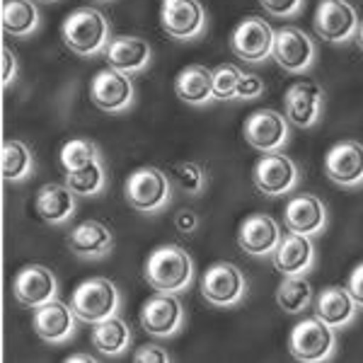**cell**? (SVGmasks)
Wrapping results in <instances>:
<instances>
[{
    "mask_svg": "<svg viewBox=\"0 0 363 363\" xmlns=\"http://www.w3.org/2000/svg\"><path fill=\"white\" fill-rule=\"evenodd\" d=\"M322 102H325V92L320 85L301 80V83L291 85L286 90L284 104H286V119L298 128H310L320 121L322 116Z\"/></svg>",
    "mask_w": 363,
    "mask_h": 363,
    "instance_id": "obj_15",
    "label": "cell"
},
{
    "mask_svg": "<svg viewBox=\"0 0 363 363\" xmlns=\"http://www.w3.org/2000/svg\"><path fill=\"white\" fill-rule=\"evenodd\" d=\"M242 78V70L233 63H223L213 70V97L216 99H235L238 83Z\"/></svg>",
    "mask_w": 363,
    "mask_h": 363,
    "instance_id": "obj_34",
    "label": "cell"
},
{
    "mask_svg": "<svg viewBox=\"0 0 363 363\" xmlns=\"http://www.w3.org/2000/svg\"><path fill=\"white\" fill-rule=\"evenodd\" d=\"M356 301L351 298L349 289H342V286H330L318 296L315 301V315L327 322L332 330H339V327H347L356 315Z\"/></svg>",
    "mask_w": 363,
    "mask_h": 363,
    "instance_id": "obj_26",
    "label": "cell"
},
{
    "mask_svg": "<svg viewBox=\"0 0 363 363\" xmlns=\"http://www.w3.org/2000/svg\"><path fill=\"white\" fill-rule=\"evenodd\" d=\"M274 61L279 63L286 73L301 75L313 66L315 61V44L303 29L298 27H281L274 34Z\"/></svg>",
    "mask_w": 363,
    "mask_h": 363,
    "instance_id": "obj_12",
    "label": "cell"
},
{
    "mask_svg": "<svg viewBox=\"0 0 363 363\" xmlns=\"http://www.w3.org/2000/svg\"><path fill=\"white\" fill-rule=\"evenodd\" d=\"M109 68L121 70L126 75L143 73L153 61V49L140 37H116L104 49Z\"/></svg>",
    "mask_w": 363,
    "mask_h": 363,
    "instance_id": "obj_20",
    "label": "cell"
},
{
    "mask_svg": "<svg viewBox=\"0 0 363 363\" xmlns=\"http://www.w3.org/2000/svg\"><path fill=\"white\" fill-rule=\"evenodd\" d=\"M356 42H359V49L363 51V22L359 25V32H356Z\"/></svg>",
    "mask_w": 363,
    "mask_h": 363,
    "instance_id": "obj_42",
    "label": "cell"
},
{
    "mask_svg": "<svg viewBox=\"0 0 363 363\" xmlns=\"http://www.w3.org/2000/svg\"><path fill=\"white\" fill-rule=\"evenodd\" d=\"M349 294L351 298L356 301V306L363 308V264H359L351 272V277H349Z\"/></svg>",
    "mask_w": 363,
    "mask_h": 363,
    "instance_id": "obj_40",
    "label": "cell"
},
{
    "mask_svg": "<svg viewBox=\"0 0 363 363\" xmlns=\"http://www.w3.org/2000/svg\"><path fill=\"white\" fill-rule=\"evenodd\" d=\"M39 27V10L34 0H5L3 29L13 37H29Z\"/></svg>",
    "mask_w": 363,
    "mask_h": 363,
    "instance_id": "obj_28",
    "label": "cell"
},
{
    "mask_svg": "<svg viewBox=\"0 0 363 363\" xmlns=\"http://www.w3.org/2000/svg\"><path fill=\"white\" fill-rule=\"evenodd\" d=\"M66 361L68 363H92V361H95V356H90V354H73V356H68Z\"/></svg>",
    "mask_w": 363,
    "mask_h": 363,
    "instance_id": "obj_41",
    "label": "cell"
},
{
    "mask_svg": "<svg viewBox=\"0 0 363 363\" xmlns=\"http://www.w3.org/2000/svg\"><path fill=\"white\" fill-rule=\"evenodd\" d=\"M75 310L61 301H49L34 313V332L49 344H63L75 335Z\"/></svg>",
    "mask_w": 363,
    "mask_h": 363,
    "instance_id": "obj_18",
    "label": "cell"
},
{
    "mask_svg": "<svg viewBox=\"0 0 363 363\" xmlns=\"http://www.w3.org/2000/svg\"><path fill=\"white\" fill-rule=\"evenodd\" d=\"M194 279V264L189 252L179 245H162L145 262V281L162 294H179L189 289Z\"/></svg>",
    "mask_w": 363,
    "mask_h": 363,
    "instance_id": "obj_1",
    "label": "cell"
},
{
    "mask_svg": "<svg viewBox=\"0 0 363 363\" xmlns=\"http://www.w3.org/2000/svg\"><path fill=\"white\" fill-rule=\"evenodd\" d=\"M13 294L17 298V303L37 310L39 306H44V303L56 298L54 272L42 264H29L25 269H20L13 281Z\"/></svg>",
    "mask_w": 363,
    "mask_h": 363,
    "instance_id": "obj_16",
    "label": "cell"
},
{
    "mask_svg": "<svg viewBox=\"0 0 363 363\" xmlns=\"http://www.w3.org/2000/svg\"><path fill=\"white\" fill-rule=\"evenodd\" d=\"M247 294V281L230 262H216L203 272L201 296L216 308H233Z\"/></svg>",
    "mask_w": 363,
    "mask_h": 363,
    "instance_id": "obj_6",
    "label": "cell"
},
{
    "mask_svg": "<svg viewBox=\"0 0 363 363\" xmlns=\"http://www.w3.org/2000/svg\"><path fill=\"white\" fill-rule=\"evenodd\" d=\"M184 325V308L177 294L157 291L140 308V327L153 337H172Z\"/></svg>",
    "mask_w": 363,
    "mask_h": 363,
    "instance_id": "obj_9",
    "label": "cell"
},
{
    "mask_svg": "<svg viewBox=\"0 0 363 363\" xmlns=\"http://www.w3.org/2000/svg\"><path fill=\"white\" fill-rule=\"evenodd\" d=\"M274 29L262 17H247L235 27L230 37V49L247 63H262L274 51Z\"/></svg>",
    "mask_w": 363,
    "mask_h": 363,
    "instance_id": "obj_13",
    "label": "cell"
},
{
    "mask_svg": "<svg viewBox=\"0 0 363 363\" xmlns=\"http://www.w3.org/2000/svg\"><path fill=\"white\" fill-rule=\"evenodd\" d=\"M255 186L264 196H284L298 184V167L291 157L277 153H264L252 172Z\"/></svg>",
    "mask_w": 363,
    "mask_h": 363,
    "instance_id": "obj_14",
    "label": "cell"
},
{
    "mask_svg": "<svg viewBox=\"0 0 363 363\" xmlns=\"http://www.w3.org/2000/svg\"><path fill=\"white\" fill-rule=\"evenodd\" d=\"M174 92L182 102L194 104V107H203L208 104L213 97V70H208L206 66H186L182 68L174 78Z\"/></svg>",
    "mask_w": 363,
    "mask_h": 363,
    "instance_id": "obj_25",
    "label": "cell"
},
{
    "mask_svg": "<svg viewBox=\"0 0 363 363\" xmlns=\"http://www.w3.org/2000/svg\"><path fill=\"white\" fill-rule=\"evenodd\" d=\"M274 257V267L277 272H281L284 277H301L306 274L315 262V247L310 242L308 235L301 233H286L281 235L277 250L272 252Z\"/></svg>",
    "mask_w": 363,
    "mask_h": 363,
    "instance_id": "obj_19",
    "label": "cell"
},
{
    "mask_svg": "<svg viewBox=\"0 0 363 363\" xmlns=\"http://www.w3.org/2000/svg\"><path fill=\"white\" fill-rule=\"evenodd\" d=\"M3 85L8 87L10 83L15 80L17 75V56L13 54V49L10 46H3Z\"/></svg>",
    "mask_w": 363,
    "mask_h": 363,
    "instance_id": "obj_39",
    "label": "cell"
},
{
    "mask_svg": "<svg viewBox=\"0 0 363 363\" xmlns=\"http://www.w3.org/2000/svg\"><path fill=\"white\" fill-rule=\"evenodd\" d=\"M160 25L172 39L191 42L206 29V10L199 0H162Z\"/></svg>",
    "mask_w": 363,
    "mask_h": 363,
    "instance_id": "obj_8",
    "label": "cell"
},
{
    "mask_svg": "<svg viewBox=\"0 0 363 363\" xmlns=\"http://www.w3.org/2000/svg\"><path fill=\"white\" fill-rule=\"evenodd\" d=\"M92 347L102 356H121L131 347V330L116 315L102 322H95V327H92Z\"/></svg>",
    "mask_w": 363,
    "mask_h": 363,
    "instance_id": "obj_27",
    "label": "cell"
},
{
    "mask_svg": "<svg viewBox=\"0 0 363 363\" xmlns=\"http://www.w3.org/2000/svg\"><path fill=\"white\" fill-rule=\"evenodd\" d=\"M75 191L70 189L68 184H44L42 189L37 191V199H34V208H37V216L44 220V223L58 225L66 223L70 216L75 213Z\"/></svg>",
    "mask_w": 363,
    "mask_h": 363,
    "instance_id": "obj_23",
    "label": "cell"
},
{
    "mask_svg": "<svg viewBox=\"0 0 363 363\" xmlns=\"http://www.w3.org/2000/svg\"><path fill=\"white\" fill-rule=\"evenodd\" d=\"M61 37L75 56H95L107 49L109 25L99 10L78 8L63 20Z\"/></svg>",
    "mask_w": 363,
    "mask_h": 363,
    "instance_id": "obj_2",
    "label": "cell"
},
{
    "mask_svg": "<svg viewBox=\"0 0 363 363\" xmlns=\"http://www.w3.org/2000/svg\"><path fill=\"white\" fill-rule=\"evenodd\" d=\"M259 5L272 17H294L303 10L306 0H259Z\"/></svg>",
    "mask_w": 363,
    "mask_h": 363,
    "instance_id": "obj_35",
    "label": "cell"
},
{
    "mask_svg": "<svg viewBox=\"0 0 363 363\" xmlns=\"http://www.w3.org/2000/svg\"><path fill=\"white\" fill-rule=\"evenodd\" d=\"M289 121L277 109H257L245 121V138L259 153H277L289 143Z\"/></svg>",
    "mask_w": 363,
    "mask_h": 363,
    "instance_id": "obj_11",
    "label": "cell"
},
{
    "mask_svg": "<svg viewBox=\"0 0 363 363\" xmlns=\"http://www.w3.org/2000/svg\"><path fill=\"white\" fill-rule=\"evenodd\" d=\"M289 349L296 361L320 363L330 359L332 351H335V332L318 315L315 318H306L291 330Z\"/></svg>",
    "mask_w": 363,
    "mask_h": 363,
    "instance_id": "obj_5",
    "label": "cell"
},
{
    "mask_svg": "<svg viewBox=\"0 0 363 363\" xmlns=\"http://www.w3.org/2000/svg\"><path fill=\"white\" fill-rule=\"evenodd\" d=\"M286 225L301 235H318L327 225V208L318 196L298 194L286 203Z\"/></svg>",
    "mask_w": 363,
    "mask_h": 363,
    "instance_id": "obj_22",
    "label": "cell"
},
{
    "mask_svg": "<svg viewBox=\"0 0 363 363\" xmlns=\"http://www.w3.org/2000/svg\"><path fill=\"white\" fill-rule=\"evenodd\" d=\"M279 240H281L279 223L267 213L247 216L238 233V245L247 252V255H255V257L272 255V252L277 250Z\"/></svg>",
    "mask_w": 363,
    "mask_h": 363,
    "instance_id": "obj_21",
    "label": "cell"
},
{
    "mask_svg": "<svg viewBox=\"0 0 363 363\" xmlns=\"http://www.w3.org/2000/svg\"><path fill=\"white\" fill-rule=\"evenodd\" d=\"M325 172L339 186L363 184V145L356 140H342L325 157Z\"/></svg>",
    "mask_w": 363,
    "mask_h": 363,
    "instance_id": "obj_17",
    "label": "cell"
},
{
    "mask_svg": "<svg viewBox=\"0 0 363 363\" xmlns=\"http://www.w3.org/2000/svg\"><path fill=\"white\" fill-rule=\"evenodd\" d=\"M277 303L284 313L298 315L313 303V289L301 277H286L277 289Z\"/></svg>",
    "mask_w": 363,
    "mask_h": 363,
    "instance_id": "obj_30",
    "label": "cell"
},
{
    "mask_svg": "<svg viewBox=\"0 0 363 363\" xmlns=\"http://www.w3.org/2000/svg\"><path fill=\"white\" fill-rule=\"evenodd\" d=\"M99 160L97 145L92 140L85 138H73L68 140L61 148V165L66 167V172H75V169H83L92 162Z\"/></svg>",
    "mask_w": 363,
    "mask_h": 363,
    "instance_id": "obj_31",
    "label": "cell"
},
{
    "mask_svg": "<svg viewBox=\"0 0 363 363\" xmlns=\"http://www.w3.org/2000/svg\"><path fill=\"white\" fill-rule=\"evenodd\" d=\"M66 184L75 194L80 196H97L99 191L104 189V169H102V162H92L83 169H75V172H68L66 177Z\"/></svg>",
    "mask_w": 363,
    "mask_h": 363,
    "instance_id": "obj_32",
    "label": "cell"
},
{
    "mask_svg": "<svg viewBox=\"0 0 363 363\" xmlns=\"http://www.w3.org/2000/svg\"><path fill=\"white\" fill-rule=\"evenodd\" d=\"M196 225H199V218H196L194 211H189V208L177 211V216H174V228H177L182 235H189V233H194Z\"/></svg>",
    "mask_w": 363,
    "mask_h": 363,
    "instance_id": "obj_38",
    "label": "cell"
},
{
    "mask_svg": "<svg viewBox=\"0 0 363 363\" xmlns=\"http://www.w3.org/2000/svg\"><path fill=\"white\" fill-rule=\"evenodd\" d=\"M359 15L347 0H322L315 10L313 27L320 39L330 44H347L359 32Z\"/></svg>",
    "mask_w": 363,
    "mask_h": 363,
    "instance_id": "obj_7",
    "label": "cell"
},
{
    "mask_svg": "<svg viewBox=\"0 0 363 363\" xmlns=\"http://www.w3.org/2000/svg\"><path fill=\"white\" fill-rule=\"evenodd\" d=\"M172 177L186 194H201L206 186V172L196 162H177L172 167Z\"/></svg>",
    "mask_w": 363,
    "mask_h": 363,
    "instance_id": "obj_33",
    "label": "cell"
},
{
    "mask_svg": "<svg viewBox=\"0 0 363 363\" xmlns=\"http://www.w3.org/2000/svg\"><path fill=\"white\" fill-rule=\"evenodd\" d=\"M124 196L128 206L140 211V213H157L167 206L169 196H172L169 177L157 167H138L136 172L128 174Z\"/></svg>",
    "mask_w": 363,
    "mask_h": 363,
    "instance_id": "obj_3",
    "label": "cell"
},
{
    "mask_svg": "<svg viewBox=\"0 0 363 363\" xmlns=\"http://www.w3.org/2000/svg\"><path fill=\"white\" fill-rule=\"evenodd\" d=\"M133 361L136 363H167L169 354L162 351L160 347H155V344H145V347H140L136 354H133Z\"/></svg>",
    "mask_w": 363,
    "mask_h": 363,
    "instance_id": "obj_37",
    "label": "cell"
},
{
    "mask_svg": "<svg viewBox=\"0 0 363 363\" xmlns=\"http://www.w3.org/2000/svg\"><path fill=\"white\" fill-rule=\"evenodd\" d=\"M102 3H107V0H102Z\"/></svg>",
    "mask_w": 363,
    "mask_h": 363,
    "instance_id": "obj_44",
    "label": "cell"
},
{
    "mask_svg": "<svg viewBox=\"0 0 363 363\" xmlns=\"http://www.w3.org/2000/svg\"><path fill=\"white\" fill-rule=\"evenodd\" d=\"M44 3H51V0H44Z\"/></svg>",
    "mask_w": 363,
    "mask_h": 363,
    "instance_id": "obj_43",
    "label": "cell"
},
{
    "mask_svg": "<svg viewBox=\"0 0 363 363\" xmlns=\"http://www.w3.org/2000/svg\"><path fill=\"white\" fill-rule=\"evenodd\" d=\"M68 245L78 257L99 259V257H104L107 252H112L114 238H112V230L104 223H99V220H85V223L73 228V233H70V238H68Z\"/></svg>",
    "mask_w": 363,
    "mask_h": 363,
    "instance_id": "obj_24",
    "label": "cell"
},
{
    "mask_svg": "<svg viewBox=\"0 0 363 363\" xmlns=\"http://www.w3.org/2000/svg\"><path fill=\"white\" fill-rule=\"evenodd\" d=\"M73 306L75 315L83 322H102L116 315L119 310V291L109 279H87L73 291Z\"/></svg>",
    "mask_w": 363,
    "mask_h": 363,
    "instance_id": "obj_4",
    "label": "cell"
},
{
    "mask_svg": "<svg viewBox=\"0 0 363 363\" xmlns=\"http://www.w3.org/2000/svg\"><path fill=\"white\" fill-rule=\"evenodd\" d=\"M34 172L32 150L22 140L3 143V177L5 182H22Z\"/></svg>",
    "mask_w": 363,
    "mask_h": 363,
    "instance_id": "obj_29",
    "label": "cell"
},
{
    "mask_svg": "<svg viewBox=\"0 0 363 363\" xmlns=\"http://www.w3.org/2000/svg\"><path fill=\"white\" fill-rule=\"evenodd\" d=\"M264 92V80L255 73H242L238 83V92H235V99H257Z\"/></svg>",
    "mask_w": 363,
    "mask_h": 363,
    "instance_id": "obj_36",
    "label": "cell"
},
{
    "mask_svg": "<svg viewBox=\"0 0 363 363\" xmlns=\"http://www.w3.org/2000/svg\"><path fill=\"white\" fill-rule=\"evenodd\" d=\"M133 95H136V92H133L131 75L121 73V70L104 68L92 78L90 99L102 112H109V114L126 112L133 104Z\"/></svg>",
    "mask_w": 363,
    "mask_h": 363,
    "instance_id": "obj_10",
    "label": "cell"
}]
</instances>
